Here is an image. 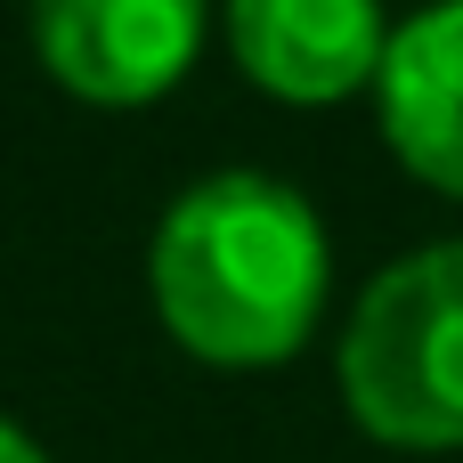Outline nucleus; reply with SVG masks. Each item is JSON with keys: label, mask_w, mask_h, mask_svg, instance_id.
Masks as SVG:
<instances>
[{"label": "nucleus", "mask_w": 463, "mask_h": 463, "mask_svg": "<svg viewBox=\"0 0 463 463\" xmlns=\"http://www.w3.org/2000/svg\"><path fill=\"white\" fill-rule=\"evenodd\" d=\"M33 41L73 98L146 106L195 65L203 0H33Z\"/></svg>", "instance_id": "nucleus-3"}, {"label": "nucleus", "mask_w": 463, "mask_h": 463, "mask_svg": "<svg viewBox=\"0 0 463 463\" xmlns=\"http://www.w3.org/2000/svg\"><path fill=\"white\" fill-rule=\"evenodd\" d=\"M0 463H49V456H41V448H33V439H24V431L0 415Z\"/></svg>", "instance_id": "nucleus-6"}, {"label": "nucleus", "mask_w": 463, "mask_h": 463, "mask_svg": "<svg viewBox=\"0 0 463 463\" xmlns=\"http://www.w3.org/2000/svg\"><path fill=\"white\" fill-rule=\"evenodd\" d=\"M228 49L260 90L334 106L383 73L391 24L383 0H228Z\"/></svg>", "instance_id": "nucleus-4"}, {"label": "nucleus", "mask_w": 463, "mask_h": 463, "mask_svg": "<svg viewBox=\"0 0 463 463\" xmlns=\"http://www.w3.org/2000/svg\"><path fill=\"white\" fill-rule=\"evenodd\" d=\"M326 228L309 195L269 171H220L187 187L146 252L171 342L203 366H285L326 317Z\"/></svg>", "instance_id": "nucleus-1"}, {"label": "nucleus", "mask_w": 463, "mask_h": 463, "mask_svg": "<svg viewBox=\"0 0 463 463\" xmlns=\"http://www.w3.org/2000/svg\"><path fill=\"white\" fill-rule=\"evenodd\" d=\"M374 98H383V138L399 146V163L463 203V0H439L391 33Z\"/></svg>", "instance_id": "nucleus-5"}, {"label": "nucleus", "mask_w": 463, "mask_h": 463, "mask_svg": "<svg viewBox=\"0 0 463 463\" xmlns=\"http://www.w3.org/2000/svg\"><path fill=\"white\" fill-rule=\"evenodd\" d=\"M342 399L383 448H463V244L407 252L358 293L342 326Z\"/></svg>", "instance_id": "nucleus-2"}]
</instances>
